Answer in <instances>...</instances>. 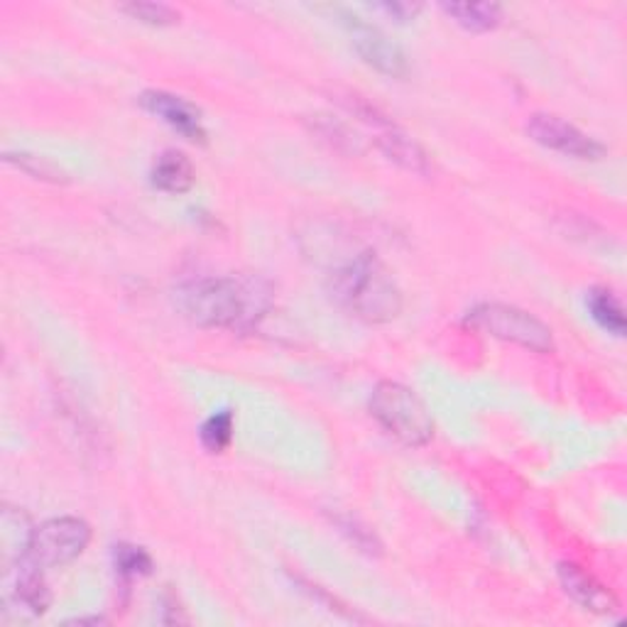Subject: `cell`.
Instances as JSON below:
<instances>
[{
  "mask_svg": "<svg viewBox=\"0 0 627 627\" xmlns=\"http://www.w3.org/2000/svg\"><path fill=\"white\" fill-rule=\"evenodd\" d=\"M177 301L204 329H251L270 307V287L257 277H204L179 289Z\"/></svg>",
  "mask_w": 627,
  "mask_h": 627,
  "instance_id": "cell-1",
  "label": "cell"
},
{
  "mask_svg": "<svg viewBox=\"0 0 627 627\" xmlns=\"http://www.w3.org/2000/svg\"><path fill=\"white\" fill-rule=\"evenodd\" d=\"M331 295L353 317L368 323H387L402 311V293L387 267L373 253H361L331 275Z\"/></svg>",
  "mask_w": 627,
  "mask_h": 627,
  "instance_id": "cell-2",
  "label": "cell"
},
{
  "mask_svg": "<svg viewBox=\"0 0 627 627\" xmlns=\"http://www.w3.org/2000/svg\"><path fill=\"white\" fill-rule=\"evenodd\" d=\"M371 414L390 436L405 446H427L434 436V419L427 405L414 390L402 383H378L371 402Z\"/></svg>",
  "mask_w": 627,
  "mask_h": 627,
  "instance_id": "cell-3",
  "label": "cell"
},
{
  "mask_svg": "<svg viewBox=\"0 0 627 627\" xmlns=\"http://www.w3.org/2000/svg\"><path fill=\"white\" fill-rule=\"evenodd\" d=\"M470 327L496 336L500 341H508L534 353H549L554 349L552 329L540 321L534 314L524 311L512 305H500V301H486L468 311L466 319Z\"/></svg>",
  "mask_w": 627,
  "mask_h": 627,
  "instance_id": "cell-4",
  "label": "cell"
},
{
  "mask_svg": "<svg viewBox=\"0 0 627 627\" xmlns=\"http://www.w3.org/2000/svg\"><path fill=\"white\" fill-rule=\"evenodd\" d=\"M92 528L78 518H54L32 530L28 552L22 559L40 568L64 566L86 552Z\"/></svg>",
  "mask_w": 627,
  "mask_h": 627,
  "instance_id": "cell-5",
  "label": "cell"
},
{
  "mask_svg": "<svg viewBox=\"0 0 627 627\" xmlns=\"http://www.w3.org/2000/svg\"><path fill=\"white\" fill-rule=\"evenodd\" d=\"M336 15L341 18V25L346 28V32H349L358 57H361L368 66H373L375 72L385 74L390 78H405L410 74L405 52H402L383 30H378L375 25H371V22L358 18L355 13H351V10H336Z\"/></svg>",
  "mask_w": 627,
  "mask_h": 627,
  "instance_id": "cell-6",
  "label": "cell"
},
{
  "mask_svg": "<svg viewBox=\"0 0 627 627\" xmlns=\"http://www.w3.org/2000/svg\"><path fill=\"white\" fill-rule=\"evenodd\" d=\"M528 136L542 148L576 157V160H601L606 155V148L598 140L552 114H534L528 120Z\"/></svg>",
  "mask_w": 627,
  "mask_h": 627,
  "instance_id": "cell-7",
  "label": "cell"
},
{
  "mask_svg": "<svg viewBox=\"0 0 627 627\" xmlns=\"http://www.w3.org/2000/svg\"><path fill=\"white\" fill-rule=\"evenodd\" d=\"M140 106L148 114L157 116L162 123H167L179 136L187 138L189 142H206V130L201 123V114L194 104H189L182 96L167 94V92H145L140 94Z\"/></svg>",
  "mask_w": 627,
  "mask_h": 627,
  "instance_id": "cell-8",
  "label": "cell"
},
{
  "mask_svg": "<svg viewBox=\"0 0 627 627\" xmlns=\"http://www.w3.org/2000/svg\"><path fill=\"white\" fill-rule=\"evenodd\" d=\"M559 578H562V586L568 596L586 610L613 613L618 608V601H615L613 593L606 586H601L584 568L574 564H562L559 566Z\"/></svg>",
  "mask_w": 627,
  "mask_h": 627,
  "instance_id": "cell-9",
  "label": "cell"
},
{
  "mask_svg": "<svg viewBox=\"0 0 627 627\" xmlns=\"http://www.w3.org/2000/svg\"><path fill=\"white\" fill-rule=\"evenodd\" d=\"M378 148L383 152L390 162L400 164L402 170H407L412 174L429 177L432 174V160L429 155L424 152L419 142H414L405 132L390 130L385 136L378 138Z\"/></svg>",
  "mask_w": 627,
  "mask_h": 627,
  "instance_id": "cell-10",
  "label": "cell"
},
{
  "mask_svg": "<svg viewBox=\"0 0 627 627\" xmlns=\"http://www.w3.org/2000/svg\"><path fill=\"white\" fill-rule=\"evenodd\" d=\"M152 187L164 194H184L194 184V167L182 152L167 150L152 164Z\"/></svg>",
  "mask_w": 627,
  "mask_h": 627,
  "instance_id": "cell-11",
  "label": "cell"
},
{
  "mask_svg": "<svg viewBox=\"0 0 627 627\" xmlns=\"http://www.w3.org/2000/svg\"><path fill=\"white\" fill-rule=\"evenodd\" d=\"M442 10L468 32H490L502 20V8L496 3H444Z\"/></svg>",
  "mask_w": 627,
  "mask_h": 627,
  "instance_id": "cell-12",
  "label": "cell"
},
{
  "mask_svg": "<svg viewBox=\"0 0 627 627\" xmlns=\"http://www.w3.org/2000/svg\"><path fill=\"white\" fill-rule=\"evenodd\" d=\"M588 309L591 317L598 321L601 329H606L613 336H623L625 333V314L618 297L608 289H593L588 295Z\"/></svg>",
  "mask_w": 627,
  "mask_h": 627,
  "instance_id": "cell-13",
  "label": "cell"
},
{
  "mask_svg": "<svg viewBox=\"0 0 627 627\" xmlns=\"http://www.w3.org/2000/svg\"><path fill=\"white\" fill-rule=\"evenodd\" d=\"M201 444L209 454H223L233 442V412L221 410L201 424Z\"/></svg>",
  "mask_w": 627,
  "mask_h": 627,
  "instance_id": "cell-14",
  "label": "cell"
},
{
  "mask_svg": "<svg viewBox=\"0 0 627 627\" xmlns=\"http://www.w3.org/2000/svg\"><path fill=\"white\" fill-rule=\"evenodd\" d=\"M114 564L120 578H138L152 574V556L136 544H118L114 549Z\"/></svg>",
  "mask_w": 627,
  "mask_h": 627,
  "instance_id": "cell-15",
  "label": "cell"
},
{
  "mask_svg": "<svg viewBox=\"0 0 627 627\" xmlns=\"http://www.w3.org/2000/svg\"><path fill=\"white\" fill-rule=\"evenodd\" d=\"M6 162L8 164H15L18 170H22L30 177L35 179H44V182H66L64 172L60 170L57 164H52L47 157H35V155H28V152H8L6 155Z\"/></svg>",
  "mask_w": 627,
  "mask_h": 627,
  "instance_id": "cell-16",
  "label": "cell"
},
{
  "mask_svg": "<svg viewBox=\"0 0 627 627\" xmlns=\"http://www.w3.org/2000/svg\"><path fill=\"white\" fill-rule=\"evenodd\" d=\"M333 522H336V528H339L358 549H361V552L375 554V556L383 552V544L378 542V536L371 530H368L365 524H361L355 518H351V514H336Z\"/></svg>",
  "mask_w": 627,
  "mask_h": 627,
  "instance_id": "cell-17",
  "label": "cell"
},
{
  "mask_svg": "<svg viewBox=\"0 0 627 627\" xmlns=\"http://www.w3.org/2000/svg\"><path fill=\"white\" fill-rule=\"evenodd\" d=\"M123 13H128L136 20L145 22V25H155V28L174 25V22L179 20L177 10L164 3H130L123 8Z\"/></svg>",
  "mask_w": 627,
  "mask_h": 627,
  "instance_id": "cell-18",
  "label": "cell"
},
{
  "mask_svg": "<svg viewBox=\"0 0 627 627\" xmlns=\"http://www.w3.org/2000/svg\"><path fill=\"white\" fill-rule=\"evenodd\" d=\"M378 10H383V13H387L392 20H397V22H407L412 20L414 15H417V6H410V3H380Z\"/></svg>",
  "mask_w": 627,
  "mask_h": 627,
  "instance_id": "cell-19",
  "label": "cell"
}]
</instances>
